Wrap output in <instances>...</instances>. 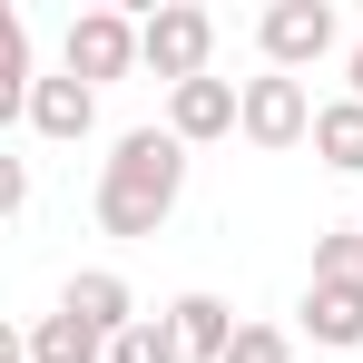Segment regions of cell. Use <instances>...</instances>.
Returning <instances> with one entry per match:
<instances>
[{"mask_svg": "<svg viewBox=\"0 0 363 363\" xmlns=\"http://www.w3.org/2000/svg\"><path fill=\"white\" fill-rule=\"evenodd\" d=\"M186 196V138L177 128H128L118 147L99 157V186H89V216L108 226V236H157L167 216H177Z\"/></svg>", "mask_w": 363, "mask_h": 363, "instance_id": "6da1fadb", "label": "cell"}, {"mask_svg": "<svg viewBox=\"0 0 363 363\" xmlns=\"http://www.w3.org/2000/svg\"><path fill=\"white\" fill-rule=\"evenodd\" d=\"M60 69L69 79H89V89H108V79H128V69H147V20H128V10H79L60 40Z\"/></svg>", "mask_w": 363, "mask_h": 363, "instance_id": "7a4b0ae2", "label": "cell"}, {"mask_svg": "<svg viewBox=\"0 0 363 363\" xmlns=\"http://www.w3.org/2000/svg\"><path fill=\"white\" fill-rule=\"evenodd\" d=\"M216 10H196V0H157L147 10V69L167 79V89H186V79H216Z\"/></svg>", "mask_w": 363, "mask_h": 363, "instance_id": "3957f363", "label": "cell"}, {"mask_svg": "<svg viewBox=\"0 0 363 363\" xmlns=\"http://www.w3.org/2000/svg\"><path fill=\"white\" fill-rule=\"evenodd\" d=\"M344 40V20H334V0H275L265 20H255V50H265V69H314L324 50Z\"/></svg>", "mask_w": 363, "mask_h": 363, "instance_id": "277c9868", "label": "cell"}, {"mask_svg": "<svg viewBox=\"0 0 363 363\" xmlns=\"http://www.w3.org/2000/svg\"><path fill=\"white\" fill-rule=\"evenodd\" d=\"M314 138V99H304V79L285 69H265V79H245V147H304Z\"/></svg>", "mask_w": 363, "mask_h": 363, "instance_id": "5b68a950", "label": "cell"}, {"mask_svg": "<svg viewBox=\"0 0 363 363\" xmlns=\"http://www.w3.org/2000/svg\"><path fill=\"white\" fill-rule=\"evenodd\" d=\"M167 128H177L186 147L245 138V79H186V89H167Z\"/></svg>", "mask_w": 363, "mask_h": 363, "instance_id": "8992f818", "label": "cell"}, {"mask_svg": "<svg viewBox=\"0 0 363 363\" xmlns=\"http://www.w3.org/2000/svg\"><path fill=\"white\" fill-rule=\"evenodd\" d=\"M30 128H40V138H50V147H79V138H89V128H99V89H89V79H40V89H30Z\"/></svg>", "mask_w": 363, "mask_h": 363, "instance_id": "52a82bcc", "label": "cell"}, {"mask_svg": "<svg viewBox=\"0 0 363 363\" xmlns=\"http://www.w3.org/2000/svg\"><path fill=\"white\" fill-rule=\"evenodd\" d=\"M60 314H79V324H99L108 344H118L128 324H138V295H128V275H108V265H79L60 285Z\"/></svg>", "mask_w": 363, "mask_h": 363, "instance_id": "ba28073f", "label": "cell"}, {"mask_svg": "<svg viewBox=\"0 0 363 363\" xmlns=\"http://www.w3.org/2000/svg\"><path fill=\"white\" fill-rule=\"evenodd\" d=\"M167 324H177V344H186V363H226L236 354V314H226V295H206V285H196V295H177L167 304Z\"/></svg>", "mask_w": 363, "mask_h": 363, "instance_id": "9c48e42d", "label": "cell"}, {"mask_svg": "<svg viewBox=\"0 0 363 363\" xmlns=\"http://www.w3.org/2000/svg\"><path fill=\"white\" fill-rule=\"evenodd\" d=\"M304 334H314V344H334V354H354L363 344V285H304Z\"/></svg>", "mask_w": 363, "mask_h": 363, "instance_id": "30bf717a", "label": "cell"}, {"mask_svg": "<svg viewBox=\"0 0 363 363\" xmlns=\"http://www.w3.org/2000/svg\"><path fill=\"white\" fill-rule=\"evenodd\" d=\"M20 363H108V334L79 324V314H40V324L20 334Z\"/></svg>", "mask_w": 363, "mask_h": 363, "instance_id": "8fae6325", "label": "cell"}, {"mask_svg": "<svg viewBox=\"0 0 363 363\" xmlns=\"http://www.w3.org/2000/svg\"><path fill=\"white\" fill-rule=\"evenodd\" d=\"M314 157L334 177H363V99H324L314 108Z\"/></svg>", "mask_w": 363, "mask_h": 363, "instance_id": "7c38bea8", "label": "cell"}, {"mask_svg": "<svg viewBox=\"0 0 363 363\" xmlns=\"http://www.w3.org/2000/svg\"><path fill=\"white\" fill-rule=\"evenodd\" d=\"M30 89H40V69H30V20L0 10V118H30Z\"/></svg>", "mask_w": 363, "mask_h": 363, "instance_id": "4fadbf2b", "label": "cell"}, {"mask_svg": "<svg viewBox=\"0 0 363 363\" xmlns=\"http://www.w3.org/2000/svg\"><path fill=\"white\" fill-rule=\"evenodd\" d=\"M108 363H186V344H177V324H167V314H138L118 344H108Z\"/></svg>", "mask_w": 363, "mask_h": 363, "instance_id": "5bb4252c", "label": "cell"}, {"mask_svg": "<svg viewBox=\"0 0 363 363\" xmlns=\"http://www.w3.org/2000/svg\"><path fill=\"white\" fill-rule=\"evenodd\" d=\"M314 285H363V226L314 236Z\"/></svg>", "mask_w": 363, "mask_h": 363, "instance_id": "9a60e30c", "label": "cell"}, {"mask_svg": "<svg viewBox=\"0 0 363 363\" xmlns=\"http://www.w3.org/2000/svg\"><path fill=\"white\" fill-rule=\"evenodd\" d=\"M226 363H295V334H285V324H245Z\"/></svg>", "mask_w": 363, "mask_h": 363, "instance_id": "2e32d148", "label": "cell"}, {"mask_svg": "<svg viewBox=\"0 0 363 363\" xmlns=\"http://www.w3.org/2000/svg\"><path fill=\"white\" fill-rule=\"evenodd\" d=\"M344 99H363V30H354V50H344Z\"/></svg>", "mask_w": 363, "mask_h": 363, "instance_id": "e0dca14e", "label": "cell"}, {"mask_svg": "<svg viewBox=\"0 0 363 363\" xmlns=\"http://www.w3.org/2000/svg\"><path fill=\"white\" fill-rule=\"evenodd\" d=\"M354 226H363V216H354Z\"/></svg>", "mask_w": 363, "mask_h": 363, "instance_id": "ac0fdd59", "label": "cell"}]
</instances>
